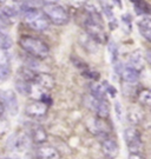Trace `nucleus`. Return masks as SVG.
Segmentation results:
<instances>
[{"label": "nucleus", "mask_w": 151, "mask_h": 159, "mask_svg": "<svg viewBox=\"0 0 151 159\" xmlns=\"http://www.w3.org/2000/svg\"><path fill=\"white\" fill-rule=\"evenodd\" d=\"M19 46L21 47L27 54L37 59H45L50 53L49 45L39 38L31 37V35H22L19 39Z\"/></svg>", "instance_id": "nucleus-1"}, {"label": "nucleus", "mask_w": 151, "mask_h": 159, "mask_svg": "<svg viewBox=\"0 0 151 159\" xmlns=\"http://www.w3.org/2000/svg\"><path fill=\"white\" fill-rule=\"evenodd\" d=\"M43 14L47 18L53 25L63 26L66 25L70 20V14L64 6L59 4H45L43 7Z\"/></svg>", "instance_id": "nucleus-2"}, {"label": "nucleus", "mask_w": 151, "mask_h": 159, "mask_svg": "<svg viewBox=\"0 0 151 159\" xmlns=\"http://www.w3.org/2000/svg\"><path fill=\"white\" fill-rule=\"evenodd\" d=\"M22 13H24V20L32 30L37 32H44L49 29L50 21L43 14V12H40L37 7L30 8Z\"/></svg>", "instance_id": "nucleus-3"}, {"label": "nucleus", "mask_w": 151, "mask_h": 159, "mask_svg": "<svg viewBox=\"0 0 151 159\" xmlns=\"http://www.w3.org/2000/svg\"><path fill=\"white\" fill-rule=\"evenodd\" d=\"M84 29L87 35L93 41L98 43V44L106 43V33L104 31L103 24L99 20V18H86L84 20Z\"/></svg>", "instance_id": "nucleus-4"}, {"label": "nucleus", "mask_w": 151, "mask_h": 159, "mask_svg": "<svg viewBox=\"0 0 151 159\" xmlns=\"http://www.w3.org/2000/svg\"><path fill=\"white\" fill-rule=\"evenodd\" d=\"M85 105L92 111L95 112L97 117L99 118H107L109 114H110V107H109V104L105 100H99L95 97L90 96L85 97Z\"/></svg>", "instance_id": "nucleus-5"}, {"label": "nucleus", "mask_w": 151, "mask_h": 159, "mask_svg": "<svg viewBox=\"0 0 151 159\" xmlns=\"http://www.w3.org/2000/svg\"><path fill=\"white\" fill-rule=\"evenodd\" d=\"M125 143L131 153H140L142 150V137L138 130L134 127H128L124 131Z\"/></svg>", "instance_id": "nucleus-6"}, {"label": "nucleus", "mask_w": 151, "mask_h": 159, "mask_svg": "<svg viewBox=\"0 0 151 159\" xmlns=\"http://www.w3.org/2000/svg\"><path fill=\"white\" fill-rule=\"evenodd\" d=\"M86 127L87 130L95 134V136H101V134H105L111 131V126L107 123L104 118H99V117H91L86 121Z\"/></svg>", "instance_id": "nucleus-7"}, {"label": "nucleus", "mask_w": 151, "mask_h": 159, "mask_svg": "<svg viewBox=\"0 0 151 159\" xmlns=\"http://www.w3.org/2000/svg\"><path fill=\"white\" fill-rule=\"evenodd\" d=\"M0 102L2 104L4 108H6L8 111V113H11L12 116H16L18 113V99L17 94L12 90H2L0 91Z\"/></svg>", "instance_id": "nucleus-8"}, {"label": "nucleus", "mask_w": 151, "mask_h": 159, "mask_svg": "<svg viewBox=\"0 0 151 159\" xmlns=\"http://www.w3.org/2000/svg\"><path fill=\"white\" fill-rule=\"evenodd\" d=\"M8 148L12 151L17 152H24L28 148V137L24 132H17L13 133L8 139Z\"/></svg>", "instance_id": "nucleus-9"}, {"label": "nucleus", "mask_w": 151, "mask_h": 159, "mask_svg": "<svg viewBox=\"0 0 151 159\" xmlns=\"http://www.w3.org/2000/svg\"><path fill=\"white\" fill-rule=\"evenodd\" d=\"M25 113L32 118H41L47 113V105L40 100L31 102L25 106Z\"/></svg>", "instance_id": "nucleus-10"}, {"label": "nucleus", "mask_w": 151, "mask_h": 159, "mask_svg": "<svg viewBox=\"0 0 151 159\" xmlns=\"http://www.w3.org/2000/svg\"><path fill=\"white\" fill-rule=\"evenodd\" d=\"M33 84L39 86L40 89H43L44 91H50L52 89H54L56 79L51 74L40 72V73H35V77H34L33 79Z\"/></svg>", "instance_id": "nucleus-11"}, {"label": "nucleus", "mask_w": 151, "mask_h": 159, "mask_svg": "<svg viewBox=\"0 0 151 159\" xmlns=\"http://www.w3.org/2000/svg\"><path fill=\"white\" fill-rule=\"evenodd\" d=\"M101 151L107 158H116L119 153V146L117 142L112 138H106L101 142Z\"/></svg>", "instance_id": "nucleus-12"}, {"label": "nucleus", "mask_w": 151, "mask_h": 159, "mask_svg": "<svg viewBox=\"0 0 151 159\" xmlns=\"http://www.w3.org/2000/svg\"><path fill=\"white\" fill-rule=\"evenodd\" d=\"M128 66L134 68L136 71L140 72V70L144 67V58H143V53L140 50H136L129 56V60H128Z\"/></svg>", "instance_id": "nucleus-13"}, {"label": "nucleus", "mask_w": 151, "mask_h": 159, "mask_svg": "<svg viewBox=\"0 0 151 159\" xmlns=\"http://www.w3.org/2000/svg\"><path fill=\"white\" fill-rule=\"evenodd\" d=\"M37 157H38V159H60V153L53 146L44 145V146H40L38 148Z\"/></svg>", "instance_id": "nucleus-14"}, {"label": "nucleus", "mask_w": 151, "mask_h": 159, "mask_svg": "<svg viewBox=\"0 0 151 159\" xmlns=\"http://www.w3.org/2000/svg\"><path fill=\"white\" fill-rule=\"evenodd\" d=\"M137 26L139 30V33L145 40H151V19L149 16H143L137 21Z\"/></svg>", "instance_id": "nucleus-15"}, {"label": "nucleus", "mask_w": 151, "mask_h": 159, "mask_svg": "<svg viewBox=\"0 0 151 159\" xmlns=\"http://www.w3.org/2000/svg\"><path fill=\"white\" fill-rule=\"evenodd\" d=\"M85 11L90 14V17L101 18V4L98 0H87L84 5Z\"/></svg>", "instance_id": "nucleus-16"}, {"label": "nucleus", "mask_w": 151, "mask_h": 159, "mask_svg": "<svg viewBox=\"0 0 151 159\" xmlns=\"http://www.w3.org/2000/svg\"><path fill=\"white\" fill-rule=\"evenodd\" d=\"M143 118H144V114L139 107H137V106L130 107L129 112H128V120L131 124L138 125L140 123H143Z\"/></svg>", "instance_id": "nucleus-17"}, {"label": "nucleus", "mask_w": 151, "mask_h": 159, "mask_svg": "<svg viewBox=\"0 0 151 159\" xmlns=\"http://www.w3.org/2000/svg\"><path fill=\"white\" fill-rule=\"evenodd\" d=\"M120 75H122V78L124 79V81L130 83V84H134V83H137L138 79H139V72L134 70V68L129 67V66H126V67H124L122 70Z\"/></svg>", "instance_id": "nucleus-18"}, {"label": "nucleus", "mask_w": 151, "mask_h": 159, "mask_svg": "<svg viewBox=\"0 0 151 159\" xmlns=\"http://www.w3.org/2000/svg\"><path fill=\"white\" fill-rule=\"evenodd\" d=\"M101 12H104L105 17L107 18V23L110 25V29L115 30L117 27V19L115 18V13L112 11L111 6L105 4V2H101Z\"/></svg>", "instance_id": "nucleus-19"}, {"label": "nucleus", "mask_w": 151, "mask_h": 159, "mask_svg": "<svg viewBox=\"0 0 151 159\" xmlns=\"http://www.w3.org/2000/svg\"><path fill=\"white\" fill-rule=\"evenodd\" d=\"M32 140L35 144H44L47 142V133L41 126H35L32 130Z\"/></svg>", "instance_id": "nucleus-20"}, {"label": "nucleus", "mask_w": 151, "mask_h": 159, "mask_svg": "<svg viewBox=\"0 0 151 159\" xmlns=\"http://www.w3.org/2000/svg\"><path fill=\"white\" fill-rule=\"evenodd\" d=\"M90 90H91V96L97 98V99H99V100H106V92L104 90V87L103 85H99V84H97V83H93V84H91L90 86Z\"/></svg>", "instance_id": "nucleus-21"}, {"label": "nucleus", "mask_w": 151, "mask_h": 159, "mask_svg": "<svg viewBox=\"0 0 151 159\" xmlns=\"http://www.w3.org/2000/svg\"><path fill=\"white\" fill-rule=\"evenodd\" d=\"M134 8V12L138 14V16H149L150 13V8H149V5L145 0H138L132 4Z\"/></svg>", "instance_id": "nucleus-22"}, {"label": "nucleus", "mask_w": 151, "mask_h": 159, "mask_svg": "<svg viewBox=\"0 0 151 159\" xmlns=\"http://www.w3.org/2000/svg\"><path fill=\"white\" fill-rule=\"evenodd\" d=\"M18 77L20 80L27 81V83H33V79L35 77V72H33L31 68L21 67L18 70Z\"/></svg>", "instance_id": "nucleus-23"}, {"label": "nucleus", "mask_w": 151, "mask_h": 159, "mask_svg": "<svg viewBox=\"0 0 151 159\" xmlns=\"http://www.w3.org/2000/svg\"><path fill=\"white\" fill-rule=\"evenodd\" d=\"M138 100L142 105L144 106H150L151 104V93L150 90L148 89H142L139 92H138Z\"/></svg>", "instance_id": "nucleus-24"}, {"label": "nucleus", "mask_w": 151, "mask_h": 159, "mask_svg": "<svg viewBox=\"0 0 151 159\" xmlns=\"http://www.w3.org/2000/svg\"><path fill=\"white\" fill-rule=\"evenodd\" d=\"M0 14L1 16H4L6 19H13V18H16L18 16V10L17 8H14L13 6H4V7H1L0 8Z\"/></svg>", "instance_id": "nucleus-25"}, {"label": "nucleus", "mask_w": 151, "mask_h": 159, "mask_svg": "<svg viewBox=\"0 0 151 159\" xmlns=\"http://www.w3.org/2000/svg\"><path fill=\"white\" fill-rule=\"evenodd\" d=\"M16 89L17 91L22 94V96H27L30 94V91H31V83H27V81H24V80H18L16 83Z\"/></svg>", "instance_id": "nucleus-26"}, {"label": "nucleus", "mask_w": 151, "mask_h": 159, "mask_svg": "<svg viewBox=\"0 0 151 159\" xmlns=\"http://www.w3.org/2000/svg\"><path fill=\"white\" fill-rule=\"evenodd\" d=\"M12 44H13V41H12L11 37H8L7 34L0 32V50L6 51V50L11 48Z\"/></svg>", "instance_id": "nucleus-27"}, {"label": "nucleus", "mask_w": 151, "mask_h": 159, "mask_svg": "<svg viewBox=\"0 0 151 159\" xmlns=\"http://www.w3.org/2000/svg\"><path fill=\"white\" fill-rule=\"evenodd\" d=\"M10 74H11V67H10V64L0 65V84L8 79V78H10Z\"/></svg>", "instance_id": "nucleus-28"}, {"label": "nucleus", "mask_w": 151, "mask_h": 159, "mask_svg": "<svg viewBox=\"0 0 151 159\" xmlns=\"http://www.w3.org/2000/svg\"><path fill=\"white\" fill-rule=\"evenodd\" d=\"M109 52H110V58H111L112 64L116 63L118 60V46L116 45V43H110Z\"/></svg>", "instance_id": "nucleus-29"}, {"label": "nucleus", "mask_w": 151, "mask_h": 159, "mask_svg": "<svg viewBox=\"0 0 151 159\" xmlns=\"http://www.w3.org/2000/svg\"><path fill=\"white\" fill-rule=\"evenodd\" d=\"M83 75L86 77V78H89V79H92V80L99 79V73H98V72H96V71L90 70L89 67H86L85 70H83Z\"/></svg>", "instance_id": "nucleus-30"}, {"label": "nucleus", "mask_w": 151, "mask_h": 159, "mask_svg": "<svg viewBox=\"0 0 151 159\" xmlns=\"http://www.w3.org/2000/svg\"><path fill=\"white\" fill-rule=\"evenodd\" d=\"M103 87H104V90H105V92H106V96L109 94L111 98H115V97L117 96V90H116V89H115L112 85H110L107 81H105V83H104Z\"/></svg>", "instance_id": "nucleus-31"}, {"label": "nucleus", "mask_w": 151, "mask_h": 159, "mask_svg": "<svg viewBox=\"0 0 151 159\" xmlns=\"http://www.w3.org/2000/svg\"><path fill=\"white\" fill-rule=\"evenodd\" d=\"M87 0H68L70 5L74 7V8H83Z\"/></svg>", "instance_id": "nucleus-32"}, {"label": "nucleus", "mask_w": 151, "mask_h": 159, "mask_svg": "<svg viewBox=\"0 0 151 159\" xmlns=\"http://www.w3.org/2000/svg\"><path fill=\"white\" fill-rule=\"evenodd\" d=\"M115 111H116V116H117L118 120L123 119V107H122L119 102H116V104H115Z\"/></svg>", "instance_id": "nucleus-33"}, {"label": "nucleus", "mask_w": 151, "mask_h": 159, "mask_svg": "<svg viewBox=\"0 0 151 159\" xmlns=\"http://www.w3.org/2000/svg\"><path fill=\"white\" fill-rule=\"evenodd\" d=\"M8 61H10V57H8L7 52L4 50H0V65L8 64Z\"/></svg>", "instance_id": "nucleus-34"}, {"label": "nucleus", "mask_w": 151, "mask_h": 159, "mask_svg": "<svg viewBox=\"0 0 151 159\" xmlns=\"http://www.w3.org/2000/svg\"><path fill=\"white\" fill-rule=\"evenodd\" d=\"M41 1H45L46 4H56L58 0H41Z\"/></svg>", "instance_id": "nucleus-35"}, {"label": "nucleus", "mask_w": 151, "mask_h": 159, "mask_svg": "<svg viewBox=\"0 0 151 159\" xmlns=\"http://www.w3.org/2000/svg\"><path fill=\"white\" fill-rule=\"evenodd\" d=\"M113 1H115V2H116V4H117L118 6L122 5V4H120V0H113Z\"/></svg>", "instance_id": "nucleus-36"}, {"label": "nucleus", "mask_w": 151, "mask_h": 159, "mask_svg": "<svg viewBox=\"0 0 151 159\" xmlns=\"http://www.w3.org/2000/svg\"><path fill=\"white\" fill-rule=\"evenodd\" d=\"M7 0H0V4H5Z\"/></svg>", "instance_id": "nucleus-37"}, {"label": "nucleus", "mask_w": 151, "mask_h": 159, "mask_svg": "<svg viewBox=\"0 0 151 159\" xmlns=\"http://www.w3.org/2000/svg\"><path fill=\"white\" fill-rule=\"evenodd\" d=\"M130 2H132V4H134V2H136V1H138V0H129Z\"/></svg>", "instance_id": "nucleus-38"}]
</instances>
